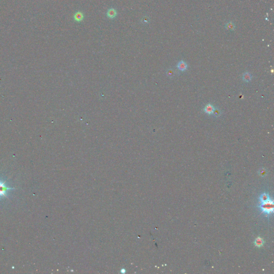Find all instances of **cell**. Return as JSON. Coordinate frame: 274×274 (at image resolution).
<instances>
[{"label":"cell","instance_id":"cell-1","mask_svg":"<svg viewBox=\"0 0 274 274\" xmlns=\"http://www.w3.org/2000/svg\"><path fill=\"white\" fill-rule=\"evenodd\" d=\"M261 206V209L264 213H266L267 214H270L273 213L274 209V204L272 200L271 201L270 199H268L266 201L262 202V204Z\"/></svg>","mask_w":274,"mask_h":274},{"label":"cell","instance_id":"cell-2","mask_svg":"<svg viewBox=\"0 0 274 274\" xmlns=\"http://www.w3.org/2000/svg\"><path fill=\"white\" fill-rule=\"evenodd\" d=\"M15 188H10L7 186L5 184V182H2L0 180V199L2 197L8 198L7 192L8 191L11 190H14Z\"/></svg>","mask_w":274,"mask_h":274},{"label":"cell","instance_id":"cell-3","mask_svg":"<svg viewBox=\"0 0 274 274\" xmlns=\"http://www.w3.org/2000/svg\"><path fill=\"white\" fill-rule=\"evenodd\" d=\"M107 16L110 19H114L117 16V12L114 8L109 9L107 12Z\"/></svg>","mask_w":274,"mask_h":274},{"label":"cell","instance_id":"cell-4","mask_svg":"<svg viewBox=\"0 0 274 274\" xmlns=\"http://www.w3.org/2000/svg\"><path fill=\"white\" fill-rule=\"evenodd\" d=\"M177 67L179 70L182 71H185L187 69V65L184 61H181L178 62L177 64Z\"/></svg>","mask_w":274,"mask_h":274},{"label":"cell","instance_id":"cell-5","mask_svg":"<svg viewBox=\"0 0 274 274\" xmlns=\"http://www.w3.org/2000/svg\"><path fill=\"white\" fill-rule=\"evenodd\" d=\"M215 108L213 105L211 104H208L205 106V107L204 108V111L206 113L208 114H213V112Z\"/></svg>","mask_w":274,"mask_h":274},{"label":"cell","instance_id":"cell-6","mask_svg":"<svg viewBox=\"0 0 274 274\" xmlns=\"http://www.w3.org/2000/svg\"><path fill=\"white\" fill-rule=\"evenodd\" d=\"M74 19L76 21L78 22H80L82 21L84 19L83 14H82V13H81V12H77V13H76L75 14Z\"/></svg>","mask_w":274,"mask_h":274},{"label":"cell","instance_id":"cell-7","mask_svg":"<svg viewBox=\"0 0 274 274\" xmlns=\"http://www.w3.org/2000/svg\"><path fill=\"white\" fill-rule=\"evenodd\" d=\"M243 79L244 81H245L246 82H249V81L251 80L252 76L251 74H250V73L246 72L243 75Z\"/></svg>","mask_w":274,"mask_h":274},{"label":"cell","instance_id":"cell-8","mask_svg":"<svg viewBox=\"0 0 274 274\" xmlns=\"http://www.w3.org/2000/svg\"><path fill=\"white\" fill-rule=\"evenodd\" d=\"M225 27L229 31H234L235 28V25L233 22H229L226 23V24L225 25Z\"/></svg>","mask_w":274,"mask_h":274},{"label":"cell","instance_id":"cell-9","mask_svg":"<svg viewBox=\"0 0 274 274\" xmlns=\"http://www.w3.org/2000/svg\"><path fill=\"white\" fill-rule=\"evenodd\" d=\"M255 245L257 247H261L263 245V240L262 238L259 237L255 241Z\"/></svg>","mask_w":274,"mask_h":274},{"label":"cell","instance_id":"cell-10","mask_svg":"<svg viewBox=\"0 0 274 274\" xmlns=\"http://www.w3.org/2000/svg\"><path fill=\"white\" fill-rule=\"evenodd\" d=\"M213 114L214 116H215L216 117H220L221 115V112L219 109L215 108L213 112Z\"/></svg>","mask_w":274,"mask_h":274},{"label":"cell","instance_id":"cell-11","mask_svg":"<svg viewBox=\"0 0 274 274\" xmlns=\"http://www.w3.org/2000/svg\"><path fill=\"white\" fill-rule=\"evenodd\" d=\"M167 75L169 77H173L175 76V71L172 69H169L167 71Z\"/></svg>","mask_w":274,"mask_h":274}]
</instances>
